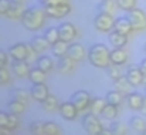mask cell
Segmentation results:
<instances>
[{
  "mask_svg": "<svg viewBox=\"0 0 146 135\" xmlns=\"http://www.w3.org/2000/svg\"><path fill=\"white\" fill-rule=\"evenodd\" d=\"M116 6H118V4H116L115 0H101V3L98 4V11H99V13L113 14Z\"/></svg>",
  "mask_w": 146,
  "mask_h": 135,
  "instance_id": "484cf974",
  "label": "cell"
},
{
  "mask_svg": "<svg viewBox=\"0 0 146 135\" xmlns=\"http://www.w3.org/2000/svg\"><path fill=\"white\" fill-rule=\"evenodd\" d=\"M91 95L88 94V91H84V90H78L75 91L72 95H71V102L77 107V110L80 112L85 111L87 108H90V104H91Z\"/></svg>",
  "mask_w": 146,
  "mask_h": 135,
  "instance_id": "8992f818",
  "label": "cell"
},
{
  "mask_svg": "<svg viewBox=\"0 0 146 135\" xmlns=\"http://www.w3.org/2000/svg\"><path fill=\"white\" fill-rule=\"evenodd\" d=\"M11 70H13L14 76L19 77V78H26V77H29V74H30V71H31L30 64H29L27 60H14V63H13V65H11Z\"/></svg>",
  "mask_w": 146,
  "mask_h": 135,
  "instance_id": "7c38bea8",
  "label": "cell"
},
{
  "mask_svg": "<svg viewBox=\"0 0 146 135\" xmlns=\"http://www.w3.org/2000/svg\"><path fill=\"white\" fill-rule=\"evenodd\" d=\"M113 30L122 33V34H126L129 36L131 33H133V29H132V24L129 21L128 17H118L115 20V26H113Z\"/></svg>",
  "mask_w": 146,
  "mask_h": 135,
  "instance_id": "2e32d148",
  "label": "cell"
},
{
  "mask_svg": "<svg viewBox=\"0 0 146 135\" xmlns=\"http://www.w3.org/2000/svg\"><path fill=\"white\" fill-rule=\"evenodd\" d=\"M115 1H116L118 7L121 10L126 11V13L131 11V10H133L136 7V4H138V0H115Z\"/></svg>",
  "mask_w": 146,
  "mask_h": 135,
  "instance_id": "d590c367",
  "label": "cell"
},
{
  "mask_svg": "<svg viewBox=\"0 0 146 135\" xmlns=\"http://www.w3.org/2000/svg\"><path fill=\"white\" fill-rule=\"evenodd\" d=\"M81 124H82V128L85 130V132L90 135H101L102 130H104V127H102L101 121L97 118V115H94L91 112L82 117Z\"/></svg>",
  "mask_w": 146,
  "mask_h": 135,
  "instance_id": "277c9868",
  "label": "cell"
},
{
  "mask_svg": "<svg viewBox=\"0 0 146 135\" xmlns=\"http://www.w3.org/2000/svg\"><path fill=\"white\" fill-rule=\"evenodd\" d=\"M70 0H44V6H60V4H68Z\"/></svg>",
  "mask_w": 146,
  "mask_h": 135,
  "instance_id": "7bdbcfd3",
  "label": "cell"
},
{
  "mask_svg": "<svg viewBox=\"0 0 146 135\" xmlns=\"http://www.w3.org/2000/svg\"><path fill=\"white\" fill-rule=\"evenodd\" d=\"M44 37L47 39V41L50 43V45L54 44L55 41L60 40V33H58V27H51V29H47L46 33H44Z\"/></svg>",
  "mask_w": 146,
  "mask_h": 135,
  "instance_id": "8d00e7d4",
  "label": "cell"
},
{
  "mask_svg": "<svg viewBox=\"0 0 146 135\" xmlns=\"http://www.w3.org/2000/svg\"><path fill=\"white\" fill-rule=\"evenodd\" d=\"M29 131L33 135H44V122L43 121H33L29 127Z\"/></svg>",
  "mask_w": 146,
  "mask_h": 135,
  "instance_id": "74e56055",
  "label": "cell"
},
{
  "mask_svg": "<svg viewBox=\"0 0 146 135\" xmlns=\"http://www.w3.org/2000/svg\"><path fill=\"white\" fill-rule=\"evenodd\" d=\"M142 134H143V135H146V130H145V131H143V132H142Z\"/></svg>",
  "mask_w": 146,
  "mask_h": 135,
  "instance_id": "816d5d0a",
  "label": "cell"
},
{
  "mask_svg": "<svg viewBox=\"0 0 146 135\" xmlns=\"http://www.w3.org/2000/svg\"><path fill=\"white\" fill-rule=\"evenodd\" d=\"M68 55L77 63V61L84 60V57L88 55V54H87V51H85V48H84L82 44H80V43H72V44H70V48H68Z\"/></svg>",
  "mask_w": 146,
  "mask_h": 135,
  "instance_id": "9a60e30c",
  "label": "cell"
},
{
  "mask_svg": "<svg viewBox=\"0 0 146 135\" xmlns=\"http://www.w3.org/2000/svg\"><path fill=\"white\" fill-rule=\"evenodd\" d=\"M46 17H47V13L44 9H41L38 6H31L24 10V13L21 16V23L27 30L34 31V30H40L44 26Z\"/></svg>",
  "mask_w": 146,
  "mask_h": 135,
  "instance_id": "6da1fadb",
  "label": "cell"
},
{
  "mask_svg": "<svg viewBox=\"0 0 146 135\" xmlns=\"http://www.w3.org/2000/svg\"><path fill=\"white\" fill-rule=\"evenodd\" d=\"M7 61H9V54L0 48V68L1 67H6L7 65Z\"/></svg>",
  "mask_w": 146,
  "mask_h": 135,
  "instance_id": "ee69618b",
  "label": "cell"
},
{
  "mask_svg": "<svg viewBox=\"0 0 146 135\" xmlns=\"http://www.w3.org/2000/svg\"><path fill=\"white\" fill-rule=\"evenodd\" d=\"M41 104H43L44 111H47V112H54V111H55V110H58V107H60L58 100H57L54 95H51V94H50L48 97H47Z\"/></svg>",
  "mask_w": 146,
  "mask_h": 135,
  "instance_id": "4dcf8cb0",
  "label": "cell"
},
{
  "mask_svg": "<svg viewBox=\"0 0 146 135\" xmlns=\"http://www.w3.org/2000/svg\"><path fill=\"white\" fill-rule=\"evenodd\" d=\"M143 102V95L139 92H129L128 94V105L132 110H141Z\"/></svg>",
  "mask_w": 146,
  "mask_h": 135,
  "instance_id": "603a6c76",
  "label": "cell"
},
{
  "mask_svg": "<svg viewBox=\"0 0 146 135\" xmlns=\"http://www.w3.org/2000/svg\"><path fill=\"white\" fill-rule=\"evenodd\" d=\"M17 127H19V118H17V114H13V112H10L9 114V121H7V128H10V130H17Z\"/></svg>",
  "mask_w": 146,
  "mask_h": 135,
  "instance_id": "60d3db41",
  "label": "cell"
},
{
  "mask_svg": "<svg viewBox=\"0 0 146 135\" xmlns=\"http://www.w3.org/2000/svg\"><path fill=\"white\" fill-rule=\"evenodd\" d=\"M30 53V44L24 43H17L9 48V55L13 60H27Z\"/></svg>",
  "mask_w": 146,
  "mask_h": 135,
  "instance_id": "9c48e42d",
  "label": "cell"
},
{
  "mask_svg": "<svg viewBox=\"0 0 146 135\" xmlns=\"http://www.w3.org/2000/svg\"><path fill=\"white\" fill-rule=\"evenodd\" d=\"M126 17L129 19L133 31L138 33V31H145L146 30V13L143 11V10L135 7L133 10L128 11Z\"/></svg>",
  "mask_w": 146,
  "mask_h": 135,
  "instance_id": "3957f363",
  "label": "cell"
},
{
  "mask_svg": "<svg viewBox=\"0 0 146 135\" xmlns=\"http://www.w3.org/2000/svg\"><path fill=\"white\" fill-rule=\"evenodd\" d=\"M7 121H9V114L0 111V127H7Z\"/></svg>",
  "mask_w": 146,
  "mask_h": 135,
  "instance_id": "f6af8a7d",
  "label": "cell"
},
{
  "mask_svg": "<svg viewBox=\"0 0 146 135\" xmlns=\"http://www.w3.org/2000/svg\"><path fill=\"white\" fill-rule=\"evenodd\" d=\"M24 6L23 3H13L11 1V6L9 9V11L6 13V17L10 19V20H21V16L24 13Z\"/></svg>",
  "mask_w": 146,
  "mask_h": 135,
  "instance_id": "ffe728a7",
  "label": "cell"
},
{
  "mask_svg": "<svg viewBox=\"0 0 146 135\" xmlns=\"http://www.w3.org/2000/svg\"><path fill=\"white\" fill-rule=\"evenodd\" d=\"M129 127H131V130H133L135 132L142 134L146 130V121L142 117H132L131 121H129Z\"/></svg>",
  "mask_w": 146,
  "mask_h": 135,
  "instance_id": "f1b7e54d",
  "label": "cell"
},
{
  "mask_svg": "<svg viewBox=\"0 0 146 135\" xmlns=\"http://www.w3.org/2000/svg\"><path fill=\"white\" fill-rule=\"evenodd\" d=\"M68 48H70V43H67L64 40H58L54 44H51V53L54 57L61 58V57L68 54Z\"/></svg>",
  "mask_w": 146,
  "mask_h": 135,
  "instance_id": "ac0fdd59",
  "label": "cell"
},
{
  "mask_svg": "<svg viewBox=\"0 0 146 135\" xmlns=\"http://www.w3.org/2000/svg\"><path fill=\"white\" fill-rule=\"evenodd\" d=\"M46 77H47V73H44L41 68L36 67V68H31L30 74H29V80L33 83V84H38V83H44L46 81Z\"/></svg>",
  "mask_w": 146,
  "mask_h": 135,
  "instance_id": "cb8c5ba5",
  "label": "cell"
},
{
  "mask_svg": "<svg viewBox=\"0 0 146 135\" xmlns=\"http://www.w3.org/2000/svg\"><path fill=\"white\" fill-rule=\"evenodd\" d=\"M108 41L112 47H123L128 43V36L122 34L116 30H112V31L108 33Z\"/></svg>",
  "mask_w": 146,
  "mask_h": 135,
  "instance_id": "e0dca14e",
  "label": "cell"
},
{
  "mask_svg": "<svg viewBox=\"0 0 146 135\" xmlns=\"http://www.w3.org/2000/svg\"><path fill=\"white\" fill-rule=\"evenodd\" d=\"M105 98H106V102H109V104H113V105L119 107V105L122 104V101H123V94H122V92H119V91H116L115 88H113L112 91H108V92H106Z\"/></svg>",
  "mask_w": 146,
  "mask_h": 135,
  "instance_id": "4316f807",
  "label": "cell"
},
{
  "mask_svg": "<svg viewBox=\"0 0 146 135\" xmlns=\"http://www.w3.org/2000/svg\"><path fill=\"white\" fill-rule=\"evenodd\" d=\"M11 6V0H0V16H6Z\"/></svg>",
  "mask_w": 146,
  "mask_h": 135,
  "instance_id": "b9f144b4",
  "label": "cell"
},
{
  "mask_svg": "<svg viewBox=\"0 0 146 135\" xmlns=\"http://www.w3.org/2000/svg\"><path fill=\"white\" fill-rule=\"evenodd\" d=\"M0 135H1V127H0Z\"/></svg>",
  "mask_w": 146,
  "mask_h": 135,
  "instance_id": "f5cc1de1",
  "label": "cell"
},
{
  "mask_svg": "<svg viewBox=\"0 0 146 135\" xmlns=\"http://www.w3.org/2000/svg\"><path fill=\"white\" fill-rule=\"evenodd\" d=\"M106 71H108V76H109V78L113 81V80H116V78H119V77H122V71H121V68H119V65H116V64H109L108 67H106Z\"/></svg>",
  "mask_w": 146,
  "mask_h": 135,
  "instance_id": "f35d334b",
  "label": "cell"
},
{
  "mask_svg": "<svg viewBox=\"0 0 146 135\" xmlns=\"http://www.w3.org/2000/svg\"><path fill=\"white\" fill-rule=\"evenodd\" d=\"M109 134H112V132H111V130H105V128H104V130H102V132H101V135H109Z\"/></svg>",
  "mask_w": 146,
  "mask_h": 135,
  "instance_id": "c3c4849f",
  "label": "cell"
},
{
  "mask_svg": "<svg viewBox=\"0 0 146 135\" xmlns=\"http://www.w3.org/2000/svg\"><path fill=\"white\" fill-rule=\"evenodd\" d=\"M36 63H37V67L41 68L44 73H50V71L54 68V61H52V58L48 57V55H41V57H38V58L36 60Z\"/></svg>",
  "mask_w": 146,
  "mask_h": 135,
  "instance_id": "d4e9b609",
  "label": "cell"
},
{
  "mask_svg": "<svg viewBox=\"0 0 146 135\" xmlns=\"http://www.w3.org/2000/svg\"><path fill=\"white\" fill-rule=\"evenodd\" d=\"M40 1H41V3H44V0H40Z\"/></svg>",
  "mask_w": 146,
  "mask_h": 135,
  "instance_id": "db71d44e",
  "label": "cell"
},
{
  "mask_svg": "<svg viewBox=\"0 0 146 135\" xmlns=\"http://www.w3.org/2000/svg\"><path fill=\"white\" fill-rule=\"evenodd\" d=\"M113 88L116 91H119V92H122V94L125 95V94H129V92H131L132 84L128 81L126 76H122V77L113 80Z\"/></svg>",
  "mask_w": 146,
  "mask_h": 135,
  "instance_id": "44dd1931",
  "label": "cell"
},
{
  "mask_svg": "<svg viewBox=\"0 0 146 135\" xmlns=\"http://www.w3.org/2000/svg\"><path fill=\"white\" fill-rule=\"evenodd\" d=\"M11 1H13V3H24L26 0H11Z\"/></svg>",
  "mask_w": 146,
  "mask_h": 135,
  "instance_id": "681fc988",
  "label": "cell"
},
{
  "mask_svg": "<svg viewBox=\"0 0 146 135\" xmlns=\"http://www.w3.org/2000/svg\"><path fill=\"white\" fill-rule=\"evenodd\" d=\"M10 73L6 67H1L0 68V86H7L10 83Z\"/></svg>",
  "mask_w": 146,
  "mask_h": 135,
  "instance_id": "ab89813d",
  "label": "cell"
},
{
  "mask_svg": "<svg viewBox=\"0 0 146 135\" xmlns=\"http://www.w3.org/2000/svg\"><path fill=\"white\" fill-rule=\"evenodd\" d=\"M113 14H108V13H98L94 19V26L98 31L101 33H109L113 30L115 26V19L112 17Z\"/></svg>",
  "mask_w": 146,
  "mask_h": 135,
  "instance_id": "5b68a950",
  "label": "cell"
},
{
  "mask_svg": "<svg viewBox=\"0 0 146 135\" xmlns=\"http://www.w3.org/2000/svg\"><path fill=\"white\" fill-rule=\"evenodd\" d=\"M58 111H60V115L67 120V121H74L77 118V114L80 112L77 110V107L71 102V101H67V102H61L60 107H58Z\"/></svg>",
  "mask_w": 146,
  "mask_h": 135,
  "instance_id": "8fae6325",
  "label": "cell"
},
{
  "mask_svg": "<svg viewBox=\"0 0 146 135\" xmlns=\"http://www.w3.org/2000/svg\"><path fill=\"white\" fill-rule=\"evenodd\" d=\"M60 61H58V65H57V70H58V73H62V74H70L72 70H74V60L67 54V55H64V57H61V58H58Z\"/></svg>",
  "mask_w": 146,
  "mask_h": 135,
  "instance_id": "d6986e66",
  "label": "cell"
},
{
  "mask_svg": "<svg viewBox=\"0 0 146 135\" xmlns=\"http://www.w3.org/2000/svg\"><path fill=\"white\" fill-rule=\"evenodd\" d=\"M30 95L36 100V101H38V102H43L47 97L50 95L48 92V88H47V86L44 84V83H38V84H33L31 86V90H30Z\"/></svg>",
  "mask_w": 146,
  "mask_h": 135,
  "instance_id": "4fadbf2b",
  "label": "cell"
},
{
  "mask_svg": "<svg viewBox=\"0 0 146 135\" xmlns=\"http://www.w3.org/2000/svg\"><path fill=\"white\" fill-rule=\"evenodd\" d=\"M109 130H111L112 134H115V135H126L128 131H129L128 130V125L125 122H122V121H113L111 124Z\"/></svg>",
  "mask_w": 146,
  "mask_h": 135,
  "instance_id": "1f68e13d",
  "label": "cell"
},
{
  "mask_svg": "<svg viewBox=\"0 0 146 135\" xmlns=\"http://www.w3.org/2000/svg\"><path fill=\"white\" fill-rule=\"evenodd\" d=\"M87 57H88V61L97 68H106L111 64V51L102 43L91 45Z\"/></svg>",
  "mask_w": 146,
  "mask_h": 135,
  "instance_id": "7a4b0ae2",
  "label": "cell"
},
{
  "mask_svg": "<svg viewBox=\"0 0 146 135\" xmlns=\"http://www.w3.org/2000/svg\"><path fill=\"white\" fill-rule=\"evenodd\" d=\"M128 61V51L123 50V47H113L111 50V63L116 65H122Z\"/></svg>",
  "mask_w": 146,
  "mask_h": 135,
  "instance_id": "5bb4252c",
  "label": "cell"
},
{
  "mask_svg": "<svg viewBox=\"0 0 146 135\" xmlns=\"http://www.w3.org/2000/svg\"><path fill=\"white\" fill-rule=\"evenodd\" d=\"M105 105H106V101H105L104 98H99V97L92 98V100H91V104H90V112L98 117V115L102 114Z\"/></svg>",
  "mask_w": 146,
  "mask_h": 135,
  "instance_id": "7402d4cb",
  "label": "cell"
},
{
  "mask_svg": "<svg viewBox=\"0 0 146 135\" xmlns=\"http://www.w3.org/2000/svg\"><path fill=\"white\" fill-rule=\"evenodd\" d=\"M7 107H9V111H10V112L17 114V115H20V114H23V112L26 111V104L21 102V101H17V100H14V98L7 104Z\"/></svg>",
  "mask_w": 146,
  "mask_h": 135,
  "instance_id": "d6a6232c",
  "label": "cell"
},
{
  "mask_svg": "<svg viewBox=\"0 0 146 135\" xmlns=\"http://www.w3.org/2000/svg\"><path fill=\"white\" fill-rule=\"evenodd\" d=\"M143 71L141 70L139 65H129L128 71H126V78L128 81L132 84V87H138V86H142L143 84Z\"/></svg>",
  "mask_w": 146,
  "mask_h": 135,
  "instance_id": "ba28073f",
  "label": "cell"
},
{
  "mask_svg": "<svg viewBox=\"0 0 146 135\" xmlns=\"http://www.w3.org/2000/svg\"><path fill=\"white\" fill-rule=\"evenodd\" d=\"M58 33H60V40H64L67 43H71L72 40H75V37L78 34L75 26L71 23H67V21L58 26Z\"/></svg>",
  "mask_w": 146,
  "mask_h": 135,
  "instance_id": "52a82bcc",
  "label": "cell"
},
{
  "mask_svg": "<svg viewBox=\"0 0 146 135\" xmlns=\"http://www.w3.org/2000/svg\"><path fill=\"white\" fill-rule=\"evenodd\" d=\"M44 10L48 17L62 19V17L68 16V13L71 11V4L68 3V4H60V6H44Z\"/></svg>",
  "mask_w": 146,
  "mask_h": 135,
  "instance_id": "30bf717a",
  "label": "cell"
},
{
  "mask_svg": "<svg viewBox=\"0 0 146 135\" xmlns=\"http://www.w3.org/2000/svg\"><path fill=\"white\" fill-rule=\"evenodd\" d=\"M142 114H145L146 115V95H143V102H142V107H141V110H139Z\"/></svg>",
  "mask_w": 146,
  "mask_h": 135,
  "instance_id": "bcb514c9",
  "label": "cell"
},
{
  "mask_svg": "<svg viewBox=\"0 0 146 135\" xmlns=\"http://www.w3.org/2000/svg\"><path fill=\"white\" fill-rule=\"evenodd\" d=\"M44 134L46 135H60L61 134V128L57 122L47 121L44 122Z\"/></svg>",
  "mask_w": 146,
  "mask_h": 135,
  "instance_id": "836d02e7",
  "label": "cell"
},
{
  "mask_svg": "<svg viewBox=\"0 0 146 135\" xmlns=\"http://www.w3.org/2000/svg\"><path fill=\"white\" fill-rule=\"evenodd\" d=\"M143 50H145V54H146V43H145V47H143Z\"/></svg>",
  "mask_w": 146,
  "mask_h": 135,
  "instance_id": "f907efd6",
  "label": "cell"
},
{
  "mask_svg": "<svg viewBox=\"0 0 146 135\" xmlns=\"http://www.w3.org/2000/svg\"><path fill=\"white\" fill-rule=\"evenodd\" d=\"M10 94H11V98H14L17 101H21L24 104L29 102V92L23 88H14V90H11Z\"/></svg>",
  "mask_w": 146,
  "mask_h": 135,
  "instance_id": "e575fe53",
  "label": "cell"
},
{
  "mask_svg": "<svg viewBox=\"0 0 146 135\" xmlns=\"http://www.w3.org/2000/svg\"><path fill=\"white\" fill-rule=\"evenodd\" d=\"M139 67H141V70L143 71V74H146V58H143V60L141 61V64H139Z\"/></svg>",
  "mask_w": 146,
  "mask_h": 135,
  "instance_id": "7dc6e473",
  "label": "cell"
},
{
  "mask_svg": "<svg viewBox=\"0 0 146 135\" xmlns=\"http://www.w3.org/2000/svg\"><path fill=\"white\" fill-rule=\"evenodd\" d=\"M104 118H106V120H109V121H113L116 117H118V107L116 105H113V104H109V102H106V105L104 107V111H102V114H101Z\"/></svg>",
  "mask_w": 146,
  "mask_h": 135,
  "instance_id": "f546056e",
  "label": "cell"
},
{
  "mask_svg": "<svg viewBox=\"0 0 146 135\" xmlns=\"http://www.w3.org/2000/svg\"><path fill=\"white\" fill-rule=\"evenodd\" d=\"M30 45L37 51V53H41V51H46L47 48H48V45H50V43L47 41V39L43 36V37H34L31 41H30Z\"/></svg>",
  "mask_w": 146,
  "mask_h": 135,
  "instance_id": "83f0119b",
  "label": "cell"
}]
</instances>
